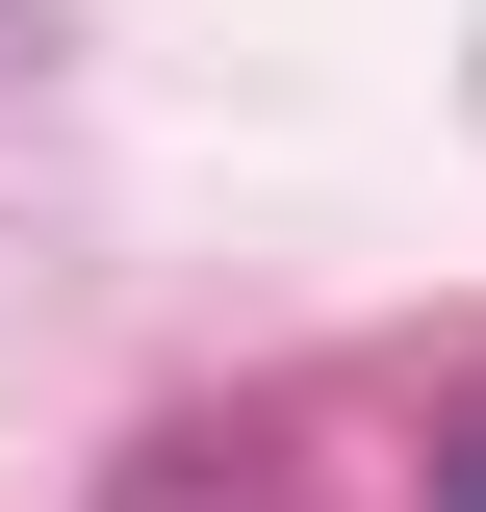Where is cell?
<instances>
[{
    "label": "cell",
    "instance_id": "1",
    "mask_svg": "<svg viewBox=\"0 0 486 512\" xmlns=\"http://www.w3.org/2000/svg\"><path fill=\"white\" fill-rule=\"evenodd\" d=\"M435 512H486V410H461V436H435Z\"/></svg>",
    "mask_w": 486,
    "mask_h": 512
}]
</instances>
